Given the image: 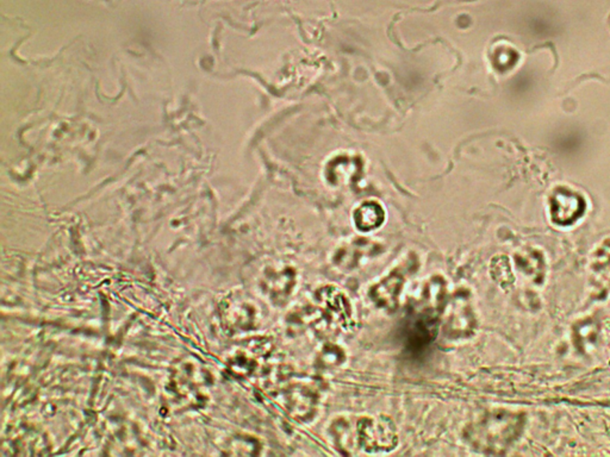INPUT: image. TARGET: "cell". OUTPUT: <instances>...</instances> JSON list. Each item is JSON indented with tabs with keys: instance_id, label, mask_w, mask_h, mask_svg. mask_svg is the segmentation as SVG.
<instances>
[{
	"instance_id": "6da1fadb",
	"label": "cell",
	"mask_w": 610,
	"mask_h": 457,
	"mask_svg": "<svg viewBox=\"0 0 610 457\" xmlns=\"http://www.w3.org/2000/svg\"><path fill=\"white\" fill-rule=\"evenodd\" d=\"M358 438L366 452L391 450L397 444L396 426L389 418H363L358 424Z\"/></svg>"
},
{
	"instance_id": "7a4b0ae2",
	"label": "cell",
	"mask_w": 610,
	"mask_h": 457,
	"mask_svg": "<svg viewBox=\"0 0 610 457\" xmlns=\"http://www.w3.org/2000/svg\"><path fill=\"white\" fill-rule=\"evenodd\" d=\"M404 277L398 272L391 273L386 277L383 281L376 285L371 290V298L373 301L384 309H394L397 306L398 296H400L402 287H403Z\"/></svg>"
},
{
	"instance_id": "3957f363",
	"label": "cell",
	"mask_w": 610,
	"mask_h": 457,
	"mask_svg": "<svg viewBox=\"0 0 610 457\" xmlns=\"http://www.w3.org/2000/svg\"><path fill=\"white\" fill-rule=\"evenodd\" d=\"M465 301H458V296L452 301L447 322L444 325L446 335L451 338H458V336H464V332L467 327V314Z\"/></svg>"
},
{
	"instance_id": "277c9868",
	"label": "cell",
	"mask_w": 610,
	"mask_h": 457,
	"mask_svg": "<svg viewBox=\"0 0 610 457\" xmlns=\"http://www.w3.org/2000/svg\"><path fill=\"white\" fill-rule=\"evenodd\" d=\"M384 213L377 204H365L357 212V225L361 230H372L381 224Z\"/></svg>"
}]
</instances>
